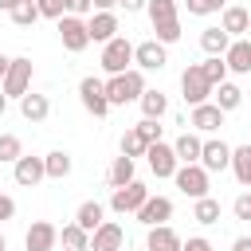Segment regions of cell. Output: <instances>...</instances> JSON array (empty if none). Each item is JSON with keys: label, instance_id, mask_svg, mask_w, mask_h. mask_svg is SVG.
<instances>
[{"label": "cell", "instance_id": "8", "mask_svg": "<svg viewBox=\"0 0 251 251\" xmlns=\"http://www.w3.org/2000/svg\"><path fill=\"white\" fill-rule=\"evenodd\" d=\"M173 180H176V188H180L184 196H192V200L208 196V173H204L200 165H176Z\"/></svg>", "mask_w": 251, "mask_h": 251}, {"label": "cell", "instance_id": "49", "mask_svg": "<svg viewBox=\"0 0 251 251\" xmlns=\"http://www.w3.org/2000/svg\"><path fill=\"white\" fill-rule=\"evenodd\" d=\"M4 110H8V98H4V90H0V114H4Z\"/></svg>", "mask_w": 251, "mask_h": 251}, {"label": "cell", "instance_id": "2", "mask_svg": "<svg viewBox=\"0 0 251 251\" xmlns=\"http://www.w3.org/2000/svg\"><path fill=\"white\" fill-rule=\"evenodd\" d=\"M141 94H145V78H141L137 67H129L126 75H110V78H106V98H110V106H129V102H137Z\"/></svg>", "mask_w": 251, "mask_h": 251}, {"label": "cell", "instance_id": "15", "mask_svg": "<svg viewBox=\"0 0 251 251\" xmlns=\"http://www.w3.org/2000/svg\"><path fill=\"white\" fill-rule=\"evenodd\" d=\"M145 161H149V169H153V176H173L176 173V153H173V145H165V141H157V145H149L145 149Z\"/></svg>", "mask_w": 251, "mask_h": 251}, {"label": "cell", "instance_id": "10", "mask_svg": "<svg viewBox=\"0 0 251 251\" xmlns=\"http://www.w3.org/2000/svg\"><path fill=\"white\" fill-rule=\"evenodd\" d=\"M59 39H63V47H67L71 55L86 51V43H90L86 20H78V16H63V20H59Z\"/></svg>", "mask_w": 251, "mask_h": 251}, {"label": "cell", "instance_id": "31", "mask_svg": "<svg viewBox=\"0 0 251 251\" xmlns=\"http://www.w3.org/2000/svg\"><path fill=\"white\" fill-rule=\"evenodd\" d=\"M59 243H63L67 251H90V235H86L78 224H67V227L59 231Z\"/></svg>", "mask_w": 251, "mask_h": 251}, {"label": "cell", "instance_id": "25", "mask_svg": "<svg viewBox=\"0 0 251 251\" xmlns=\"http://www.w3.org/2000/svg\"><path fill=\"white\" fill-rule=\"evenodd\" d=\"M200 149H204V141H200L196 133H180V137L173 141V153H176L180 165H196V161H200Z\"/></svg>", "mask_w": 251, "mask_h": 251}, {"label": "cell", "instance_id": "35", "mask_svg": "<svg viewBox=\"0 0 251 251\" xmlns=\"http://www.w3.org/2000/svg\"><path fill=\"white\" fill-rule=\"evenodd\" d=\"M145 141H141V133L137 129H126L122 133V157H129V161H137V157H145Z\"/></svg>", "mask_w": 251, "mask_h": 251}, {"label": "cell", "instance_id": "18", "mask_svg": "<svg viewBox=\"0 0 251 251\" xmlns=\"http://www.w3.org/2000/svg\"><path fill=\"white\" fill-rule=\"evenodd\" d=\"M188 126H192L196 133H216V129L224 126V110H220V106H212V102H204V106H192V118H188Z\"/></svg>", "mask_w": 251, "mask_h": 251}, {"label": "cell", "instance_id": "17", "mask_svg": "<svg viewBox=\"0 0 251 251\" xmlns=\"http://www.w3.org/2000/svg\"><path fill=\"white\" fill-rule=\"evenodd\" d=\"M86 31H90V43H110L118 35V12H94L86 20Z\"/></svg>", "mask_w": 251, "mask_h": 251}, {"label": "cell", "instance_id": "34", "mask_svg": "<svg viewBox=\"0 0 251 251\" xmlns=\"http://www.w3.org/2000/svg\"><path fill=\"white\" fill-rule=\"evenodd\" d=\"M8 16H12V24H16V27H31V24L39 20V8H35V0H20Z\"/></svg>", "mask_w": 251, "mask_h": 251}, {"label": "cell", "instance_id": "39", "mask_svg": "<svg viewBox=\"0 0 251 251\" xmlns=\"http://www.w3.org/2000/svg\"><path fill=\"white\" fill-rule=\"evenodd\" d=\"M35 8H39V16H47V20H63V16H67V4H63V0H35Z\"/></svg>", "mask_w": 251, "mask_h": 251}, {"label": "cell", "instance_id": "21", "mask_svg": "<svg viewBox=\"0 0 251 251\" xmlns=\"http://www.w3.org/2000/svg\"><path fill=\"white\" fill-rule=\"evenodd\" d=\"M180 235L169 227V224H157V227H149V235H145V251H180Z\"/></svg>", "mask_w": 251, "mask_h": 251}, {"label": "cell", "instance_id": "19", "mask_svg": "<svg viewBox=\"0 0 251 251\" xmlns=\"http://www.w3.org/2000/svg\"><path fill=\"white\" fill-rule=\"evenodd\" d=\"M12 176H16V184H24V188H35L47 173H43V157H20L16 165H12Z\"/></svg>", "mask_w": 251, "mask_h": 251}, {"label": "cell", "instance_id": "29", "mask_svg": "<svg viewBox=\"0 0 251 251\" xmlns=\"http://www.w3.org/2000/svg\"><path fill=\"white\" fill-rule=\"evenodd\" d=\"M192 220L204 224V227H208V224H220V200H216V196H200V200L192 204Z\"/></svg>", "mask_w": 251, "mask_h": 251}, {"label": "cell", "instance_id": "6", "mask_svg": "<svg viewBox=\"0 0 251 251\" xmlns=\"http://www.w3.org/2000/svg\"><path fill=\"white\" fill-rule=\"evenodd\" d=\"M78 98H82L86 114H94V118H106V114H110V98H106V82H102V78L86 75V78L78 82Z\"/></svg>", "mask_w": 251, "mask_h": 251}, {"label": "cell", "instance_id": "26", "mask_svg": "<svg viewBox=\"0 0 251 251\" xmlns=\"http://www.w3.org/2000/svg\"><path fill=\"white\" fill-rule=\"evenodd\" d=\"M137 102H141V114H145L149 122H161V118L169 114V98H165L161 90H149V86H145V94H141Z\"/></svg>", "mask_w": 251, "mask_h": 251}, {"label": "cell", "instance_id": "47", "mask_svg": "<svg viewBox=\"0 0 251 251\" xmlns=\"http://www.w3.org/2000/svg\"><path fill=\"white\" fill-rule=\"evenodd\" d=\"M8 63H12V59H8V55H0V82H4V75H8Z\"/></svg>", "mask_w": 251, "mask_h": 251}, {"label": "cell", "instance_id": "22", "mask_svg": "<svg viewBox=\"0 0 251 251\" xmlns=\"http://www.w3.org/2000/svg\"><path fill=\"white\" fill-rule=\"evenodd\" d=\"M75 224H78L86 235H94V231L106 224V208H102L98 200H86V204H78V212H75Z\"/></svg>", "mask_w": 251, "mask_h": 251}, {"label": "cell", "instance_id": "11", "mask_svg": "<svg viewBox=\"0 0 251 251\" xmlns=\"http://www.w3.org/2000/svg\"><path fill=\"white\" fill-rule=\"evenodd\" d=\"M133 216H137V224H145V227L169 224V220H173V200H169V196H149Z\"/></svg>", "mask_w": 251, "mask_h": 251}, {"label": "cell", "instance_id": "45", "mask_svg": "<svg viewBox=\"0 0 251 251\" xmlns=\"http://www.w3.org/2000/svg\"><path fill=\"white\" fill-rule=\"evenodd\" d=\"M90 4H94L98 12H114V8H118V0H90Z\"/></svg>", "mask_w": 251, "mask_h": 251}, {"label": "cell", "instance_id": "38", "mask_svg": "<svg viewBox=\"0 0 251 251\" xmlns=\"http://www.w3.org/2000/svg\"><path fill=\"white\" fill-rule=\"evenodd\" d=\"M133 129L141 133V141H145V145H157V141H161V126H157V122H149V118H141Z\"/></svg>", "mask_w": 251, "mask_h": 251}, {"label": "cell", "instance_id": "5", "mask_svg": "<svg viewBox=\"0 0 251 251\" xmlns=\"http://www.w3.org/2000/svg\"><path fill=\"white\" fill-rule=\"evenodd\" d=\"M180 94H184V102H188V106H204V102L212 98V82L204 78L200 63H192V67H184V71H180Z\"/></svg>", "mask_w": 251, "mask_h": 251}, {"label": "cell", "instance_id": "4", "mask_svg": "<svg viewBox=\"0 0 251 251\" xmlns=\"http://www.w3.org/2000/svg\"><path fill=\"white\" fill-rule=\"evenodd\" d=\"M0 90H4V98H24L31 90V59L27 55H16L8 63V75H4Z\"/></svg>", "mask_w": 251, "mask_h": 251}, {"label": "cell", "instance_id": "1", "mask_svg": "<svg viewBox=\"0 0 251 251\" xmlns=\"http://www.w3.org/2000/svg\"><path fill=\"white\" fill-rule=\"evenodd\" d=\"M149 20H153V31H157V43H176L180 39V16H176V0H149L145 4Z\"/></svg>", "mask_w": 251, "mask_h": 251}, {"label": "cell", "instance_id": "37", "mask_svg": "<svg viewBox=\"0 0 251 251\" xmlns=\"http://www.w3.org/2000/svg\"><path fill=\"white\" fill-rule=\"evenodd\" d=\"M184 8H188V16H212V12L227 8V0H184Z\"/></svg>", "mask_w": 251, "mask_h": 251}, {"label": "cell", "instance_id": "41", "mask_svg": "<svg viewBox=\"0 0 251 251\" xmlns=\"http://www.w3.org/2000/svg\"><path fill=\"white\" fill-rule=\"evenodd\" d=\"M63 4H67V16H78V20H82V16L94 8L90 0H63Z\"/></svg>", "mask_w": 251, "mask_h": 251}, {"label": "cell", "instance_id": "48", "mask_svg": "<svg viewBox=\"0 0 251 251\" xmlns=\"http://www.w3.org/2000/svg\"><path fill=\"white\" fill-rule=\"evenodd\" d=\"M16 4H20V0H0V12H12Z\"/></svg>", "mask_w": 251, "mask_h": 251}, {"label": "cell", "instance_id": "23", "mask_svg": "<svg viewBox=\"0 0 251 251\" xmlns=\"http://www.w3.org/2000/svg\"><path fill=\"white\" fill-rule=\"evenodd\" d=\"M20 114H24V122H47V114H51V98L27 90V94L20 98Z\"/></svg>", "mask_w": 251, "mask_h": 251}, {"label": "cell", "instance_id": "20", "mask_svg": "<svg viewBox=\"0 0 251 251\" xmlns=\"http://www.w3.org/2000/svg\"><path fill=\"white\" fill-rule=\"evenodd\" d=\"M224 63L235 75H251V39H231V47L224 51Z\"/></svg>", "mask_w": 251, "mask_h": 251}, {"label": "cell", "instance_id": "44", "mask_svg": "<svg viewBox=\"0 0 251 251\" xmlns=\"http://www.w3.org/2000/svg\"><path fill=\"white\" fill-rule=\"evenodd\" d=\"M149 0H118V8H126V12H141Z\"/></svg>", "mask_w": 251, "mask_h": 251}, {"label": "cell", "instance_id": "14", "mask_svg": "<svg viewBox=\"0 0 251 251\" xmlns=\"http://www.w3.org/2000/svg\"><path fill=\"white\" fill-rule=\"evenodd\" d=\"M220 27H224L231 39H247V31H251V8L227 4V8H224V16H220Z\"/></svg>", "mask_w": 251, "mask_h": 251}, {"label": "cell", "instance_id": "24", "mask_svg": "<svg viewBox=\"0 0 251 251\" xmlns=\"http://www.w3.org/2000/svg\"><path fill=\"white\" fill-rule=\"evenodd\" d=\"M239 102H243V90H239L235 82H220V86H212V106H220L224 114L239 110Z\"/></svg>", "mask_w": 251, "mask_h": 251}, {"label": "cell", "instance_id": "43", "mask_svg": "<svg viewBox=\"0 0 251 251\" xmlns=\"http://www.w3.org/2000/svg\"><path fill=\"white\" fill-rule=\"evenodd\" d=\"M12 216H16V200L0 192V220H12Z\"/></svg>", "mask_w": 251, "mask_h": 251}, {"label": "cell", "instance_id": "33", "mask_svg": "<svg viewBox=\"0 0 251 251\" xmlns=\"http://www.w3.org/2000/svg\"><path fill=\"white\" fill-rule=\"evenodd\" d=\"M200 71H204V78H208L212 86L227 82V63H224V55H208V59L200 63Z\"/></svg>", "mask_w": 251, "mask_h": 251}, {"label": "cell", "instance_id": "40", "mask_svg": "<svg viewBox=\"0 0 251 251\" xmlns=\"http://www.w3.org/2000/svg\"><path fill=\"white\" fill-rule=\"evenodd\" d=\"M231 212H235V220H251V192H243V196H235V204H231Z\"/></svg>", "mask_w": 251, "mask_h": 251}, {"label": "cell", "instance_id": "28", "mask_svg": "<svg viewBox=\"0 0 251 251\" xmlns=\"http://www.w3.org/2000/svg\"><path fill=\"white\" fill-rule=\"evenodd\" d=\"M43 173H47L51 180L71 176V153H67V149H51V153L43 157Z\"/></svg>", "mask_w": 251, "mask_h": 251}, {"label": "cell", "instance_id": "36", "mask_svg": "<svg viewBox=\"0 0 251 251\" xmlns=\"http://www.w3.org/2000/svg\"><path fill=\"white\" fill-rule=\"evenodd\" d=\"M24 157V141L16 137V133H0V161H20Z\"/></svg>", "mask_w": 251, "mask_h": 251}, {"label": "cell", "instance_id": "32", "mask_svg": "<svg viewBox=\"0 0 251 251\" xmlns=\"http://www.w3.org/2000/svg\"><path fill=\"white\" fill-rule=\"evenodd\" d=\"M106 180H110V188H122V184H129V180H133V161H129V157H114V165H110Z\"/></svg>", "mask_w": 251, "mask_h": 251}, {"label": "cell", "instance_id": "12", "mask_svg": "<svg viewBox=\"0 0 251 251\" xmlns=\"http://www.w3.org/2000/svg\"><path fill=\"white\" fill-rule=\"evenodd\" d=\"M133 63H137V71H161V67L169 63V51H165V43L145 39V43L133 47Z\"/></svg>", "mask_w": 251, "mask_h": 251}, {"label": "cell", "instance_id": "42", "mask_svg": "<svg viewBox=\"0 0 251 251\" xmlns=\"http://www.w3.org/2000/svg\"><path fill=\"white\" fill-rule=\"evenodd\" d=\"M180 251H212V243H208L204 235H192L188 243H180Z\"/></svg>", "mask_w": 251, "mask_h": 251}, {"label": "cell", "instance_id": "27", "mask_svg": "<svg viewBox=\"0 0 251 251\" xmlns=\"http://www.w3.org/2000/svg\"><path fill=\"white\" fill-rule=\"evenodd\" d=\"M200 47H204V55H224L231 47V35L224 27H204L200 31Z\"/></svg>", "mask_w": 251, "mask_h": 251}, {"label": "cell", "instance_id": "3", "mask_svg": "<svg viewBox=\"0 0 251 251\" xmlns=\"http://www.w3.org/2000/svg\"><path fill=\"white\" fill-rule=\"evenodd\" d=\"M133 63V43L126 35H114L110 43H102V71L106 75H126Z\"/></svg>", "mask_w": 251, "mask_h": 251}, {"label": "cell", "instance_id": "9", "mask_svg": "<svg viewBox=\"0 0 251 251\" xmlns=\"http://www.w3.org/2000/svg\"><path fill=\"white\" fill-rule=\"evenodd\" d=\"M145 200H149V188H145L141 180H129V184L114 188V196H110V208H114L118 216H126V212H137Z\"/></svg>", "mask_w": 251, "mask_h": 251}, {"label": "cell", "instance_id": "7", "mask_svg": "<svg viewBox=\"0 0 251 251\" xmlns=\"http://www.w3.org/2000/svg\"><path fill=\"white\" fill-rule=\"evenodd\" d=\"M204 173H224V169H231V145L227 141H220V137H208L204 141V149H200V161H196Z\"/></svg>", "mask_w": 251, "mask_h": 251}, {"label": "cell", "instance_id": "50", "mask_svg": "<svg viewBox=\"0 0 251 251\" xmlns=\"http://www.w3.org/2000/svg\"><path fill=\"white\" fill-rule=\"evenodd\" d=\"M0 251H8V239H4V231H0Z\"/></svg>", "mask_w": 251, "mask_h": 251}, {"label": "cell", "instance_id": "16", "mask_svg": "<svg viewBox=\"0 0 251 251\" xmlns=\"http://www.w3.org/2000/svg\"><path fill=\"white\" fill-rule=\"evenodd\" d=\"M126 247V231H122V224H114V220H106L94 235H90V251H122Z\"/></svg>", "mask_w": 251, "mask_h": 251}, {"label": "cell", "instance_id": "30", "mask_svg": "<svg viewBox=\"0 0 251 251\" xmlns=\"http://www.w3.org/2000/svg\"><path fill=\"white\" fill-rule=\"evenodd\" d=\"M231 173H235V180H239V184H247V188H251V145L231 149Z\"/></svg>", "mask_w": 251, "mask_h": 251}, {"label": "cell", "instance_id": "13", "mask_svg": "<svg viewBox=\"0 0 251 251\" xmlns=\"http://www.w3.org/2000/svg\"><path fill=\"white\" fill-rule=\"evenodd\" d=\"M55 243H59V227L47 224V220H35L27 227V235H24V247L27 251H55Z\"/></svg>", "mask_w": 251, "mask_h": 251}, {"label": "cell", "instance_id": "46", "mask_svg": "<svg viewBox=\"0 0 251 251\" xmlns=\"http://www.w3.org/2000/svg\"><path fill=\"white\" fill-rule=\"evenodd\" d=\"M231 251H251V235H239V239L231 243Z\"/></svg>", "mask_w": 251, "mask_h": 251}]
</instances>
